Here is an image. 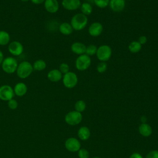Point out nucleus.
Wrapping results in <instances>:
<instances>
[{
    "label": "nucleus",
    "instance_id": "obj_38",
    "mask_svg": "<svg viewBox=\"0 0 158 158\" xmlns=\"http://www.w3.org/2000/svg\"><path fill=\"white\" fill-rule=\"evenodd\" d=\"M93 158H101V157H93Z\"/></svg>",
    "mask_w": 158,
    "mask_h": 158
},
{
    "label": "nucleus",
    "instance_id": "obj_3",
    "mask_svg": "<svg viewBox=\"0 0 158 158\" xmlns=\"http://www.w3.org/2000/svg\"><path fill=\"white\" fill-rule=\"evenodd\" d=\"M112 48L107 44H102L99 46L96 53L98 59L100 62H107L112 56Z\"/></svg>",
    "mask_w": 158,
    "mask_h": 158
},
{
    "label": "nucleus",
    "instance_id": "obj_27",
    "mask_svg": "<svg viewBox=\"0 0 158 158\" xmlns=\"http://www.w3.org/2000/svg\"><path fill=\"white\" fill-rule=\"evenodd\" d=\"M93 1L98 7L104 9L109 6L110 0H93Z\"/></svg>",
    "mask_w": 158,
    "mask_h": 158
},
{
    "label": "nucleus",
    "instance_id": "obj_31",
    "mask_svg": "<svg viewBox=\"0 0 158 158\" xmlns=\"http://www.w3.org/2000/svg\"><path fill=\"white\" fill-rule=\"evenodd\" d=\"M7 106L10 109L15 110L18 107V102L15 99H12L9 101H7Z\"/></svg>",
    "mask_w": 158,
    "mask_h": 158
},
{
    "label": "nucleus",
    "instance_id": "obj_19",
    "mask_svg": "<svg viewBox=\"0 0 158 158\" xmlns=\"http://www.w3.org/2000/svg\"><path fill=\"white\" fill-rule=\"evenodd\" d=\"M78 137L82 141H86L91 136V131L88 127L86 126L81 127L77 132Z\"/></svg>",
    "mask_w": 158,
    "mask_h": 158
},
{
    "label": "nucleus",
    "instance_id": "obj_8",
    "mask_svg": "<svg viewBox=\"0 0 158 158\" xmlns=\"http://www.w3.org/2000/svg\"><path fill=\"white\" fill-rule=\"evenodd\" d=\"M15 96L14 89L8 85L0 86V99L4 101H9Z\"/></svg>",
    "mask_w": 158,
    "mask_h": 158
},
{
    "label": "nucleus",
    "instance_id": "obj_33",
    "mask_svg": "<svg viewBox=\"0 0 158 158\" xmlns=\"http://www.w3.org/2000/svg\"><path fill=\"white\" fill-rule=\"evenodd\" d=\"M138 41L141 44V45H143L144 44H146L148 41V38L146 36L144 35H142V36H140L138 38Z\"/></svg>",
    "mask_w": 158,
    "mask_h": 158
},
{
    "label": "nucleus",
    "instance_id": "obj_5",
    "mask_svg": "<svg viewBox=\"0 0 158 158\" xmlns=\"http://www.w3.org/2000/svg\"><path fill=\"white\" fill-rule=\"evenodd\" d=\"M91 64V57L83 54L78 56L75 60V65L76 69L79 71H85L87 70Z\"/></svg>",
    "mask_w": 158,
    "mask_h": 158
},
{
    "label": "nucleus",
    "instance_id": "obj_2",
    "mask_svg": "<svg viewBox=\"0 0 158 158\" xmlns=\"http://www.w3.org/2000/svg\"><path fill=\"white\" fill-rule=\"evenodd\" d=\"M33 71V65L28 61H22L18 64L16 73L19 78L25 79L30 77Z\"/></svg>",
    "mask_w": 158,
    "mask_h": 158
},
{
    "label": "nucleus",
    "instance_id": "obj_28",
    "mask_svg": "<svg viewBox=\"0 0 158 158\" xmlns=\"http://www.w3.org/2000/svg\"><path fill=\"white\" fill-rule=\"evenodd\" d=\"M107 69V64L106 62H100L96 67V70L97 71L100 73H104Z\"/></svg>",
    "mask_w": 158,
    "mask_h": 158
},
{
    "label": "nucleus",
    "instance_id": "obj_32",
    "mask_svg": "<svg viewBox=\"0 0 158 158\" xmlns=\"http://www.w3.org/2000/svg\"><path fill=\"white\" fill-rule=\"evenodd\" d=\"M145 158H158V150H152L149 151Z\"/></svg>",
    "mask_w": 158,
    "mask_h": 158
},
{
    "label": "nucleus",
    "instance_id": "obj_34",
    "mask_svg": "<svg viewBox=\"0 0 158 158\" xmlns=\"http://www.w3.org/2000/svg\"><path fill=\"white\" fill-rule=\"evenodd\" d=\"M129 158H143V157L138 152H133L130 155Z\"/></svg>",
    "mask_w": 158,
    "mask_h": 158
},
{
    "label": "nucleus",
    "instance_id": "obj_30",
    "mask_svg": "<svg viewBox=\"0 0 158 158\" xmlns=\"http://www.w3.org/2000/svg\"><path fill=\"white\" fill-rule=\"evenodd\" d=\"M59 70L62 74L64 75L70 71V67L67 63L63 62L60 64Z\"/></svg>",
    "mask_w": 158,
    "mask_h": 158
},
{
    "label": "nucleus",
    "instance_id": "obj_23",
    "mask_svg": "<svg viewBox=\"0 0 158 158\" xmlns=\"http://www.w3.org/2000/svg\"><path fill=\"white\" fill-rule=\"evenodd\" d=\"M80 8L81 12V13H82L83 14L86 16L91 14L93 12V7L91 5V4H89V2H83L81 4Z\"/></svg>",
    "mask_w": 158,
    "mask_h": 158
},
{
    "label": "nucleus",
    "instance_id": "obj_12",
    "mask_svg": "<svg viewBox=\"0 0 158 158\" xmlns=\"http://www.w3.org/2000/svg\"><path fill=\"white\" fill-rule=\"evenodd\" d=\"M81 4L80 0H62V6L67 10H75L80 7Z\"/></svg>",
    "mask_w": 158,
    "mask_h": 158
},
{
    "label": "nucleus",
    "instance_id": "obj_25",
    "mask_svg": "<svg viewBox=\"0 0 158 158\" xmlns=\"http://www.w3.org/2000/svg\"><path fill=\"white\" fill-rule=\"evenodd\" d=\"M74 107H75V110L81 113L86 109V104L83 100H78L75 102L74 105Z\"/></svg>",
    "mask_w": 158,
    "mask_h": 158
},
{
    "label": "nucleus",
    "instance_id": "obj_11",
    "mask_svg": "<svg viewBox=\"0 0 158 158\" xmlns=\"http://www.w3.org/2000/svg\"><path fill=\"white\" fill-rule=\"evenodd\" d=\"M88 31L90 36L98 37L103 31V25L99 22H94L89 26Z\"/></svg>",
    "mask_w": 158,
    "mask_h": 158
},
{
    "label": "nucleus",
    "instance_id": "obj_10",
    "mask_svg": "<svg viewBox=\"0 0 158 158\" xmlns=\"http://www.w3.org/2000/svg\"><path fill=\"white\" fill-rule=\"evenodd\" d=\"M9 52L14 56H19L23 52V46L22 44L18 41H13L9 44Z\"/></svg>",
    "mask_w": 158,
    "mask_h": 158
},
{
    "label": "nucleus",
    "instance_id": "obj_18",
    "mask_svg": "<svg viewBox=\"0 0 158 158\" xmlns=\"http://www.w3.org/2000/svg\"><path fill=\"white\" fill-rule=\"evenodd\" d=\"M139 133L144 137H148L151 135L152 133V129L151 125L146 123H142L138 127Z\"/></svg>",
    "mask_w": 158,
    "mask_h": 158
},
{
    "label": "nucleus",
    "instance_id": "obj_17",
    "mask_svg": "<svg viewBox=\"0 0 158 158\" xmlns=\"http://www.w3.org/2000/svg\"><path fill=\"white\" fill-rule=\"evenodd\" d=\"M63 74L59 69H52L47 74L48 79L51 82H58L62 78Z\"/></svg>",
    "mask_w": 158,
    "mask_h": 158
},
{
    "label": "nucleus",
    "instance_id": "obj_13",
    "mask_svg": "<svg viewBox=\"0 0 158 158\" xmlns=\"http://www.w3.org/2000/svg\"><path fill=\"white\" fill-rule=\"evenodd\" d=\"M45 10L51 14L56 13L59 9V4L57 0H45L44 2Z\"/></svg>",
    "mask_w": 158,
    "mask_h": 158
},
{
    "label": "nucleus",
    "instance_id": "obj_9",
    "mask_svg": "<svg viewBox=\"0 0 158 158\" xmlns=\"http://www.w3.org/2000/svg\"><path fill=\"white\" fill-rule=\"evenodd\" d=\"M65 148L70 152H78L81 148V143L76 138L70 137L66 139L65 142Z\"/></svg>",
    "mask_w": 158,
    "mask_h": 158
},
{
    "label": "nucleus",
    "instance_id": "obj_35",
    "mask_svg": "<svg viewBox=\"0 0 158 158\" xmlns=\"http://www.w3.org/2000/svg\"><path fill=\"white\" fill-rule=\"evenodd\" d=\"M33 4H41L44 3L45 0H30Z\"/></svg>",
    "mask_w": 158,
    "mask_h": 158
},
{
    "label": "nucleus",
    "instance_id": "obj_15",
    "mask_svg": "<svg viewBox=\"0 0 158 158\" xmlns=\"http://www.w3.org/2000/svg\"><path fill=\"white\" fill-rule=\"evenodd\" d=\"M86 46L81 42H75L72 44L70 49L72 52L77 55H81L85 54Z\"/></svg>",
    "mask_w": 158,
    "mask_h": 158
},
{
    "label": "nucleus",
    "instance_id": "obj_29",
    "mask_svg": "<svg viewBox=\"0 0 158 158\" xmlns=\"http://www.w3.org/2000/svg\"><path fill=\"white\" fill-rule=\"evenodd\" d=\"M78 156L79 158H89V153L85 148H80L78 151Z\"/></svg>",
    "mask_w": 158,
    "mask_h": 158
},
{
    "label": "nucleus",
    "instance_id": "obj_24",
    "mask_svg": "<svg viewBox=\"0 0 158 158\" xmlns=\"http://www.w3.org/2000/svg\"><path fill=\"white\" fill-rule=\"evenodd\" d=\"M33 70L36 71H42L46 67V63L43 59H38L33 63Z\"/></svg>",
    "mask_w": 158,
    "mask_h": 158
},
{
    "label": "nucleus",
    "instance_id": "obj_20",
    "mask_svg": "<svg viewBox=\"0 0 158 158\" xmlns=\"http://www.w3.org/2000/svg\"><path fill=\"white\" fill-rule=\"evenodd\" d=\"M59 30L64 35H70L73 33V29L70 23L62 22L59 26Z\"/></svg>",
    "mask_w": 158,
    "mask_h": 158
},
{
    "label": "nucleus",
    "instance_id": "obj_16",
    "mask_svg": "<svg viewBox=\"0 0 158 158\" xmlns=\"http://www.w3.org/2000/svg\"><path fill=\"white\" fill-rule=\"evenodd\" d=\"M13 89L15 95L19 97H22L25 95L28 90L27 85L23 82H19L16 83Z\"/></svg>",
    "mask_w": 158,
    "mask_h": 158
},
{
    "label": "nucleus",
    "instance_id": "obj_39",
    "mask_svg": "<svg viewBox=\"0 0 158 158\" xmlns=\"http://www.w3.org/2000/svg\"><path fill=\"white\" fill-rule=\"evenodd\" d=\"M127 1H132V0H127Z\"/></svg>",
    "mask_w": 158,
    "mask_h": 158
},
{
    "label": "nucleus",
    "instance_id": "obj_37",
    "mask_svg": "<svg viewBox=\"0 0 158 158\" xmlns=\"http://www.w3.org/2000/svg\"><path fill=\"white\" fill-rule=\"evenodd\" d=\"M22 1H23V2H27V1H30V0H21Z\"/></svg>",
    "mask_w": 158,
    "mask_h": 158
},
{
    "label": "nucleus",
    "instance_id": "obj_26",
    "mask_svg": "<svg viewBox=\"0 0 158 158\" xmlns=\"http://www.w3.org/2000/svg\"><path fill=\"white\" fill-rule=\"evenodd\" d=\"M97 46L94 44H89L88 46H86V51H85V54L88 56H92L96 54V51H97Z\"/></svg>",
    "mask_w": 158,
    "mask_h": 158
},
{
    "label": "nucleus",
    "instance_id": "obj_22",
    "mask_svg": "<svg viewBox=\"0 0 158 158\" xmlns=\"http://www.w3.org/2000/svg\"><path fill=\"white\" fill-rule=\"evenodd\" d=\"M141 48H142V45L138 41H131L128 46L129 51L134 54L139 52L141 51Z\"/></svg>",
    "mask_w": 158,
    "mask_h": 158
},
{
    "label": "nucleus",
    "instance_id": "obj_21",
    "mask_svg": "<svg viewBox=\"0 0 158 158\" xmlns=\"http://www.w3.org/2000/svg\"><path fill=\"white\" fill-rule=\"evenodd\" d=\"M10 36L9 33L5 30H0V45L5 46L9 43Z\"/></svg>",
    "mask_w": 158,
    "mask_h": 158
},
{
    "label": "nucleus",
    "instance_id": "obj_1",
    "mask_svg": "<svg viewBox=\"0 0 158 158\" xmlns=\"http://www.w3.org/2000/svg\"><path fill=\"white\" fill-rule=\"evenodd\" d=\"M88 22V19L86 15L82 13H77L72 17L70 23L74 30L80 31L86 27Z\"/></svg>",
    "mask_w": 158,
    "mask_h": 158
},
{
    "label": "nucleus",
    "instance_id": "obj_4",
    "mask_svg": "<svg viewBox=\"0 0 158 158\" xmlns=\"http://www.w3.org/2000/svg\"><path fill=\"white\" fill-rule=\"evenodd\" d=\"M17 66V61L13 57H7L4 58L1 64L2 70L8 74H12L16 72Z\"/></svg>",
    "mask_w": 158,
    "mask_h": 158
},
{
    "label": "nucleus",
    "instance_id": "obj_7",
    "mask_svg": "<svg viewBox=\"0 0 158 158\" xmlns=\"http://www.w3.org/2000/svg\"><path fill=\"white\" fill-rule=\"evenodd\" d=\"M82 114L80 112H78L76 110H72L69 112L65 116V122L72 126L77 125L80 123L82 120Z\"/></svg>",
    "mask_w": 158,
    "mask_h": 158
},
{
    "label": "nucleus",
    "instance_id": "obj_6",
    "mask_svg": "<svg viewBox=\"0 0 158 158\" xmlns=\"http://www.w3.org/2000/svg\"><path fill=\"white\" fill-rule=\"evenodd\" d=\"M62 80L64 86L68 89H72L75 87L78 81L77 75L75 72L70 71L63 75Z\"/></svg>",
    "mask_w": 158,
    "mask_h": 158
},
{
    "label": "nucleus",
    "instance_id": "obj_14",
    "mask_svg": "<svg viewBox=\"0 0 158 158\" xmlns=\"http://www.w3.org/2000/svg\"><path fill=\"white\" fill-rule=\"evenodd\" d=\"M109 6L115 12H121L125 7V0H110Z\"/></svg>",
    "mask_w": 158,
    "mask_h": 158
},
{
    "label": "nucleus",
    "instance_id": "obj_36",
    "mask_svg": "<svg viewBox=\"0 0 158 158\" xmlns=\"http://www.w3.org/2000/svg\"><path fill=\"white\" fill-rule=\"evenodd\" d=\"M4 54L2 53V52L0 50V65L2 64V60H4Z\"/></svg>",
    "mask_w": 158,
    "mask_h": 158
}]
</instances>
